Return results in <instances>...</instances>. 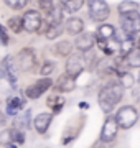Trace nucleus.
I'll return each mask as SVG.
<instances>
[{
  "label": "nucleus",
  "instance_id": "obj_8",
  "mask_svg": "<svg viewBox=\"0 0 140 148\" xmlns=\"http://www.w3.org/2000/svg\"><path fill=\"white\" fill-rule=\"evenodd\" d=\"M53 86V81L49 79L48 76H45L43 79L36 81L33 86H30V87H27L25 89V95H27L28 99H38L40 95H43L46 90L49 89Z\"/></svg>",
  "mask_w": 140,
  "mask_h": 148
},
{
  "label": "nucleus",
  "instance_id": "obj_6",
  "mask_svg": "<svg viewBox=\"0 0 140 148\" xmlns=\"http://www.w3.org/2000/svg\"><path fill=\"white\" fill-rule=\"evenodd\" d=\"M22 21H23V30L28 33L38 32L41 28V25H43V18H41V15H40L38 10L25 12V15L22 16Z\"/></svg>",
  "mask_w": 140,
  "mask_h": 148
},
{
  "label": "nucleus",
  "instance_id": "obj_31",
  "mask_svg": "<svg viewBox=\"0 0 140 148\" xmlns=\"http://www.w3.org/2000/svg\"><path fill=\"white\" fill-rule=\"evenodd\" d=\"M54 63H51V61H46V63H43V66L40 68V74L41 76H49V74L54 71Z\"/></svg>",
  "mask_w": 140,
  "mask_h": 148
},
{
  "label": "nucleus",
  "instance_id": "obj_23",
  "mask_svg": "<svg viewBox=\"0 0 140 148\" xmlns=\"http://www.w3.org/2000/svg\"><path fill=\"white\" fill-rule=\"evenodd\" d=\"M46 104L53 109V114H59L61 109H63V106H65V99H61L58 95H51V97H48V102Z\"/></svg>",
  "mask_w": 140,
  "mask_h": 148
},
{
  "label": "nucleus",
  "instance_id": "obj_38",
  "mask_svg": "<svg viewBox=\"0 0 140 148\" xmlns=\"http://www.w3.org/2000/svg\"><path fill=\"white\" fill-rule=\"evenodd\" d=\"M0 122H2V115H0Z\"/></svg>",
  "mask_w": 140,
  "mask_h": 148
},
{
  "label": "nucleus",
  "instance_id": "obj_13",
  "mask_svg": "<svg viewBox=\"0 0 140 148\" xmlns=\"http://www.w3.org/2000/svg\"><path fill=\"white\" fill-rule=\"evenodd\" d=\"M76 48H78V51H87V49H92V46L96 45V35H92V33H79L78 38H76Z\"/></svg>",
  "mask_w": 140,
  "mask_h": 148
},
{
  "label": "nucleus",
  "instance_id": "obj_19",
  "mask_svg": "<svg viewBox=\"0 0 140 148\" xmlns=\"http://www.w3.org/2000/svg\"><path fill=\"white\" fill-rule=\"evenodd\" d=\"M139 10V3L134 2V0H122L117 7L119 15H125V13H130V12Z\"/></svg>",
  "mask_w": 140,
  "mask_h": 148
},
{
  "label": "nucleus",
  "instance_id": "obj_30",
  "mask_svg": "<svg viewBox=\"0 0 140 148\" xmlns=\"http://www.w3.org/2000/svg\"><path fill=\"white\" fill-rule=\"evenodd\" d=\"M28 0H5V3L10 7L12 10H22L23 7L27 5Z\"/></svg>",
  "mask_w": 140,
  "mask_h": 148
},
{
  "label": "nucleus",
  "instance_id": "obj_11",
  "mask_svg": "<svg viewBox=\"0 0 140 148\" xmlns=\"http://www.w3.org/2000/svg\"><path fill=\"white\" fill-rule=\"evenodd\" d=\"M51 120H53V114L51 112H40L35 120H33V127L38 133H46V130L51 125Z\"/></svg>",
  "mask_w": 140,
  "mask_h": 148
},
{
  "label": "nucleus",
  "instance_id": "obj_36",
  "mask_svg": "<svg viewBox=\"0 0 140 148\" xmlns=\"http://www.w3.org/2000/svg\"><path fill=\"white\" fill-rule=\"evenodd\" d=\"M59 2H61V3H65V2H68V0H59Z\"/></svg>",
  "mask_w": 140,
  "mask_h": 148
},
{
  "label": "nucleus",
  "instance_id": "obj_2",
  "mask_svg": "<svg viewBox=\"0 0 140 148\" xmlns=\"http://www.w3.org/2000/svg\"><path fill=\"white\" fill-rule=\"evenodd\" d=\"M120 16H122L120 28H122L124 35L135 40L140 33V13H139V10L130 12V13H125V15H120Z\"/></svg>",
  "mask_w": 140,
  "mask_h": 148
},
{
  "label": "nucleus",
  "instance_id": "obj_3",
  "mask_svg": "<svg viewBox=\"0 0 140 148\" xmlns=\"http://www.w3.org/2000/svg\"><path fill=\"white\" fill-rule=\"evenodd\" d=\"M115 120L119 123V128H124V130H129L137 123L139 120V110L135 109L134 106H124L120 107L115 114Z\"/></svg>",
  "mask_w": 140,
  "mask_h": 148
},
{
  "label": "nucleus",
  "instance_id": "obj_18",
  "mask_svg": "<svg viewBox=\"0 0 140 148\" xmlns=\"http://www.w3.org/2000/svg\"><path fill=\"white\" fill-rule=\"evenodd\" d=\"M134 48H135V40L127 36V38H124V40H120V45H119V54H120L122 58H125Z\"/></svg>",
  "mask_w": 140,
  "mask_h": 148
},
{
  "label": "nucleus",
  "instance_id": "obj_5",
  "mask_svg": "<svg viewBox=\"0 0 140 148\" xmlns=\"http://www.w3.org/2000/svg\"><path fill=\"white\" fill-rule=\"evenodd\" d=\"M84 68H86V63H84V56H82L81 51L76 53V54L71 53L69 56H68V61H66V73L71 74L73 77H79L82 74V71H84Z\"/></svg>",
  "mask_w": 140,
  "mask_h": 148
},
{
  "label": "nucleus",
  "instance_id": "obj_14",
  "mask_svg": "<svg viewBox=\"0 0 140 148\" xmlns=\"http://www.w3.org/2000/svg\"><path fill=\"white\" fill-rule=\"evenodd\" d=\"M32 110L27 109L23 112H18L13 119V128H18V130H28L32 127Z\"/></svg>",
  "mask_w": 140,
  "mask_h": 148
},
{
  "label": "nucleus",
  "instance_id": "obj_4",
  "mask_svg": "<svg viewBox=\"0 0 140 148\" xmlns=\"http://www.w3.org/2000/svg\"><path fill=\"white\" fill-rule=\"evenodd\" d=\"M87 8H89V16L94 21H104L110 15V8L106 0H87Z\"/></svg>",
  "mask_w": 140,
  "mask_h": 148
},
{
  "label": "nucleus",
  "instance_id": "obj_16",
  "mask_svg": "<svg viewBox=\"0 0 140 148\" xmlns=\"http://www.w3.org/2000/svg\"><path fill=\"white\" fill-rule=\"evenodd\" d=\"M23 107H25V101L23 99H20V97H10L8 102H7V114L15 117L18 112L23 110Z\"/></svg>",
  "mask_w": 140,
  "mask_h": 148
},
{
  "label": "nucleus",
  "instance_id": "obj_34",
  "mask_svg": "<svg viewBox=\"0 0 140 148\" xmlns=\"http://www.w3.org/2000/svg\"><path fill=\"white\" fill-rule=\"evenodd\" d=\"M79 107H81V109H87V104H86V102H81V104H79Z\"/></svg>",
  "mask_w": 140,
  "mask_h": 148
},
{
  "label": "nucleus",
  "instance_id": "obj_7",
  "mask_svg": "<svg viewBox=\"0 0 140 148\" xmlns=\"http://www.w3.org/2000/svg\"><path fill=\"white\" fill-rule=\"evenodd\" d=\"M117 132H119V123L117 120H115V115H109L107 119H106V122H104L102 125V130H101V142L102 143H110L115 140V137H117Z\"/></svg>",
  "mask_w": 140,
  "mask_h": 148
},
{
  "label": "nucleus",
  "instance_id": "obj_37",
  "mask_svg": "<svg viewBox=\"0 0 140 148\" xmlns=\"http://www.w3.org/2000/svg\"><path fill=\"white\" fill-rule=\"evenodd\" d=\"M139 82H140V74H139Z\"/></svg>",
  "mask_w": 140,
  "mask_h": 148
},
{
  "label": "nucleus",
  "instance_id": "obj_22",
  "mask_svg": "<svg viewBox=\"0 0 140 148\" xmlns=\"http://www.w3.org/2000/svg\"><path fill=\"white\" fill-rule=\"evenodd\" d=\"M65 8H63V3L61 5H54L53 10L49 12L48 15L49 18H51V23H58V21H63V18H65Z\"/></svg>",
  "mask_w": 140,
  "mask_h": 148
},
{
  "label": "nucleus",
  "instance_id": "obj_20",
  "mask_svg": "<svg viewBox=\"0 0 140 148\" xmlns=\"http://www.w3.org/2000/svg\"><path fill=\"white\" fill-rule=\"evenodd\" d=\"M115 35V28L112 25H101V27L97 28V33H96V38H101V40H109V38H112Z\"/></svg>",
  "mask_w": 140,
  "mask_h": 148
},
{
  "label": "nucleus",
  "instance_id": "obj_9",
  "mask_svg": "<svg viewBox=\"0 0 140 148\" xmlns=\"http://www.w3.org/2000/svg\"><path fill=\"white\" fill-rule=\"evenodd\" d=\"M16 64H18V68L22 69V71H32L35 68V64H36V56H35V51H33L32 48H25L22 49L20 53L16 54Z\"/></svg>",
  "mask_w": 140,
  "mask_h": 148
},
{
  "label": "nucleus",
  "instance_id": "obj_26",
  "mask_svg": "<svg viewBox=\"0 0 140 148\" xmlns=\"http://www.w3.org/2000/svg\"><path fill=\"white\" fill-rule=\"evenodd\" d=\"M117 79L120 81V84L124 86L125 89H130V87H134V84H135V77L132 76V73H129V71L122 73Z\"/></svg>",
  "mask_w": 140,
  "mask_h": 148
},
{
  "label": "nucleus",
  "instance_id": "obj_10",
  "mask_svg": "<svg viewBox=\"0 0 140 148\" xmlns=\"http://www.w3.org/2000/svg\"><path fill=\"white\" fill-rule=\"evenodd\" d=\"M0 77L7 79L12 84H15L16 69H15V63H13V58L12 56H5V59L0 63Z\"/></svg>",
  "mask_w": 140,
  "mask_h": 148
},
{
  "label": "nucleus",
  "instance_id": "obj_29",
  "mask_svg": "<svg viewBox=\"0 0 140 148\" xmlns=\"http://www.w3.org/2000/svg\"><path fill=\"white\" fill-rule=\"evenodd\" d=\"M12 138L15 145H23L25 143V130H18V128H12Z\"/></svg>",
  "mask_w": 140,
  "mask_h": 148
},
{
  "label": "nucleus",
  "instance_id": "obj_32",
  "mask_svg": "<svg viewBox=\"0 0 140 148\" xmlns=\"http://www.w3.org/2000/svg\"><path fill=\"white\" fill-rule=\"evenodd\" d=\"M54 7V0H40V8L45 12V13H49Z\"/></svg>",
  "mask_w": 140,
  "mask_h": 148
},
{
  "label": "nucleus",
  "instance_id": "obj_1",
  "mask_svg": "<svg viewBox=\"0 0 140 148\" xmlns=\"http://www.w3.org/2000/svg\"><path fill=\"white\" fill-rule=\"evenodd\" d=\"M124 86L120 84V81H112V82H109L102 87V89L99 90V94H97V102H99V107L102 109L106 114L109 112H112L115 109L119 102L122 101V97H124Z\"/></svg>",
  "mask_w": 140,
  "mask_h": 148
},
{
  "label": "nucleus",
  "instance_id": "obj_25",
  "mask_svg": "<svg viewBox=\"0 0 140 148\" xmlns=\"http://www.w3.org/2000/svg\"><path fill=\"white\" fill-rule=\"evenodd\" d=\"M56 53H58L59 56H63V58L69 56V54L73 53V45H71L69 41H59L58 45H56Z\"/></svg>",
  "mask_w": 140,
  "mask_h": 148
},
{
  "label": "nucleus",
  "instance_id": "obj_21",
  "mask_svg": "<svg viewBox=\"0 0 140 148\" xmlns=\"http://www.w3.org/2000/svg\"><path fill=\"white\" fill-rule=\"evenodd\" d=\"M125 61H127V64H129L130 68H140V46H135L125 56Z\"/></svg>",
  "mask_w": 140,
  "mask_h": 148
},
{
  "label": "nucleus",
  "instance_id": "obj_33",
  "mask_svg": "<svg viewBox=\"0 0 140 148\" xmlns=\"http://www.w3.org/2000/svg\"><path fill=\"white\" fill-rule=\"evenodd\" d=\"M0 43H2L3 46L8 45V35H7L5 27H3V25H0Z\"/></svg>",
  "mask_w": 140,
  "mask_h": 148
},
{
  "label": "nucleus",
  "instance_id": "obj_24",
  "mask_svg": "<svg viewBox=\"0 0 140 148\" xmlns=\"http://www.w3.org/2000/svg\"><path fill=\"white\" fill-rule=\"evenodd\" d=\"M82 7V0H68L63 3V8H65L66 13H76L79 12Z\"/></svg>",
  "mask_w": 140,
  "mask_h": 148
},
{
  "label": "nucleus",
  "instance_id": "obj_15",
  "mask_svg": "<svg viewBox=\"0 0 140 148\" xmlns=\"http://www.w3.org/2000/svg\"><path fill=\"white\" fill-rule=\"evenodd\" d=\"M65 30L69 33V35H73V36H78V35L84 30V21H82L81 18H78V16H71L69 20L66 21Z\"/></svg>",
  "mask_w": 140,
  "mask_h": 148
},
{
  "label": "nucleus",
  "instance_id": "obj_17",
  "mask_svg": "<svg viewBox=\"0 0 140 148\" xmlns=\"http://www.w3.org/2000/svg\"><path fill=\"white\" fill-rule=\"evenodd\" d=\"M65 32V25H63V21H58V23H49L48 30L45 33V36L48 38V40H56L58 36H61Z\"/></svg>",
  "mask_w": 140,
  "mask_h": 148
},
{
  "label": "nucleus",
  "instance_id": "obj_12",
  "mask_svg": "<svg viewBox=\"0 0 140 148\" xmlns=\"http://www.w3.org/2000/svg\"><path fill=\"white\" fill-rule=\"evenodd\" d=\"M54 89L59 90V92H73L76 89V77H73L68 73L61 74L56 81V84H54Z\"/></svg>",
  "mask_w": 140,
  "mask_h": 148
},
{
  "label": "nucleus",
  "instance_id": "obj_27",
  "mask_svg": "<svg viewBox=\"0 0 140 148\" xmlns=\"http://www.w3.org/2000/svg\"><path fill=\"white\" fill-rule=\"evenodd\" d=\"M0 145H5V147H15L13 138H12V128H7L3 132H0Z\"/></svg>",
  "mask_w": 140,
  "mask_h": 148
},
{
  "label": "nucleus",
  "instance_id": "obj_28",
  "mask_svg": "<svg viewBox=\"0 0 140 148\" xmlns=\"http://www.w3.org/2000/svg\"><path fill=\"white\" fill-rule=\"evenodd\" d=\"M8 28H10L13 33H20L23 30V21L20 16H12L8 20Z\"/></svg>",
  "mask_w": 140,
  "mask_h": 148
},
{
  "label": "nucleus",
  "instance_id": "obj_35",
  "mask_svg": "<svg viewBox=\"0 0 140 148\" xmlns=\"http://www.w3.org/2000/svg\"><path fill=\"white\" fill-rule=\"evenodd\" d=\"M135 46H140V33H139V41H135Z\"/></svg>",
  "mask_w": 140,
  "mask_h": 148
},
{
  "label": "nucleus",
  "instance_id": "obj_39",
  "mask_svg": "<svg viewBox=\"0 0 140 148\" xmlns=\"http://www.w3.org/2000/svg\"><path fill=\"white\" fill-rule=\"evenodd\" d=\"M139 119H140V114H139Z\"/></svg>",
  "mask_w": 140,
  "mask_h": 148
}]
</instances>
